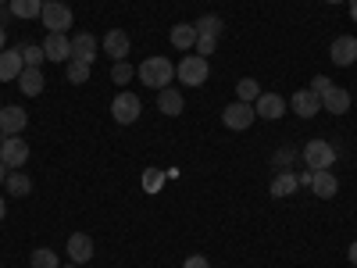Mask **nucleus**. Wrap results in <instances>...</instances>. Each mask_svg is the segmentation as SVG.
<instances>
[{
    "label": "nucleus",
    "instance_id": "f257e3e1",
    "mask_svg": "<svg viewBox=\"0 0 357 268\" xmlns=\"http://www.w3.org/2000/svg\"><path fill=\"white\" fill-rule=\"evenodd\" d=\"M139 82L143 86H151V89H165V86H172V79H175V65L168 61V57H146V61L139 65Z\"/></svg>",
    "mask_w": 357,
    "mask_h": 268
},
{
    "label": "nucleus",
    "instance_id": "f03ea898",
    "mask_svg": "<svg viewBox=\"0 0 357 268\" xmlns=\"http://www.w3.org/2000/svg\"><path fill=\"white\" fill-rule=\"evenodd\" d=\"M175 79L183 86H204L211 79V65H207V57H200V54H186L175 68Z\"/></svg>",
    "mask_w": 357,
    "mask_h": 268
},
{
    "label": "nucleus",
    "instance_id": "7ed1b4c3",
    "mask_svg": "<svg viewBox=\"0 0 357 268\" xmlns=\"http://www.w3.org/2000/svg\"><path fill=\"white\" fill-rule=\"evenodd\" d=\"M139 111H143V100L136 94H129V89H122V94L111 100V118H114L118 126H132L136 118H139Z\"/></svg>",
    "mask_w": 357,
    "mask_h": 268
},
{
    "label": "nucleus",
    "instance_id": "20e7f679",
    "mask_svg": "<svg viewBox=\"0 0 357 268\" xmlns=\"http://www.w3.org/2000/svg\"><path fill=\"white\" fill-rule=\"evenodd\" d=\"M304 165H307L311 172H325L329 165H336V147H333L329 140H311V143L304 147Z\"/></svg>",
    "mask_w": 357,
    "mask_h": 268
},
{
    "label": "nucleus",
    "instance_id": "39448f33",
    "mask_svg": "<svg viewBox=\"0 0 357 268\" xmlns=\"http://www.w3.org/2000/svg\"><path fill=\"white\" fill-rule=\"evenodd\" d=\"M40 22L47 25V33H68V29H72V8L61 4V0H54V4H43Z\"/></svg>",
    "mask_w": 357,
    "mask_h": 268
},
{
    "label": "nucleus",
    "instance_id": "423d86ee",
    "mask_svg": "<svg viewBox=\"0 0 357 268\" xmlns=\"http://www.w3.org/2000/svg\"><path fill=\"white\" fill-rule=\"evenodd\" d=\"M254 104H243V100H232L225 111H222V122H225V129H236V133H243V129H250L254 126Z\"/></svg>",
    "mask_w": 357,
    "mask_h": 268
},
{
    "label": "nucleus",
    "instance_id": "0eeeda50",
    "mask_svg": "<svg viewBox=\"0 0 357 268\" xmlns=\"http://www.w3.org/2000/svg\"><path fill=\"white\" fill-rule=\"evenodd\" d=\"M43 54H47V61H54V65H68L72 61V40L65 33H47Z\"/></svg>",
    "mask_w": 357,
    "mask_h": 268
},
{
    "label": "nucleus",
    "instance_id": "6e6552de",
    "mask_svg": "<svg viewBox=\"0 0 357 268\" xmlns=\"http://www.w3.org/2000/svg\"><path fill=\"white\" fill-rule=\"evenodd\" d=\"M0 161H4L11 172L22 168V165L29 161V143H25L22 136H8L4 143H0Z\"/></svg>",
    "mask_w": 357,
    "mask_h": 268
},
{
    "label": "nucleus",
    "instance_id": "1a4fd4ad",
    "mask_svg": "<svg viewBox=\"0 0 357 268\" xmlns=\"http://www.w3.org/2000/svg\"><path fill=\"white\" fill-rule=\"evenodd\" d=\"M25 126H29L25 107H18V104H4V107H0V133H4V136H18Z\"/></svg>",
    "mask_w": 357,
    "mask_h": 268
},
{
    "label": "nucleus",
    "instance_id": "9d476101",
    "mask_svg": "<svg viewBox=\"0 0 357 268\" xmlns=\"http://www.w3.org/2000/svg\"><path fill=\"white\" fill-rule=\"evenodd\" d=\"M329 57H333L336 68H350L357 61V40L354 36H336L333 47H329Z\"/></svg>",
    "mask_w": 357,
    "mask_h": 268
},
{
    "label": "nucleus",
    "instance_id": "9b49d317",
    "mask_svg": "<svg viewBox=\"0 0 357 268\" xmlns=\"http://www.w3.org/2000/svg\"><path fill=\"white\" fill-rule=\"evenodd\" d=\"M286 107H289V104H286L279 94H261V97L254 100V114L264 118V122H275V118H282Z\"/></svg>",
    "mask_w": 357,
    "mask_h": 268
},
{
    "label": "nucleus",
    "instance_id": "f8f14e48",
    "mask_svg": "<svg viewBox=\"0 0 357 268\" xmlns=\"http://www.w3.org/2000/svg\"><path fill=\"white\" fill-rule=\"evenodd\" d=\"M289 107H293V114H301V118H314V114L321 111V97L311 94V89H296L293 100H289Z\"/></svg>",
    "mask_w": 357,
    "mask_h": 268
},
{
    "label": "nucleus",
    "instance_id": "ddd939ff",
    "mask_svg": "<svg viewBox=\"0 0 357 268\" xmlns=\"http://www.w3.org/2000/svg\"><path fill=\"white\" fill-rule=\"evenodd\" d=\"M100 43L93 40V33H79L72 40V61H82V65H93V57H97Z\"/></svg>",
    "mask_w": 357,
    "mask_h": 268
},
{
    "label": "nucleus",
    "instance_id": "4468645a",
    "mask_svg": "<svg viewBox=\"0 0 357 268\" xmlns=\"http://www.w3.org/2000/svg\"><path fill=\"white\" fill-rule=\"evenodd\" d=\"M68 258H72L75 265L93 261V236H86V232H72V236H68Z\"/></svg>",
    "mask_w": 357,
    "mask_h": 268
},
{
    "label": "nucleus",
    "instance_id": "2eb2a0df",
    "mask_svg": "<svg viewBox=\"0 0 357 268\" xmlns=\"http://www.w3.org/2000/svg\"><path fill=\"white\" fill-rule=\"evenodd\" d=\"M321 107L329 111V114H347V111H350V89L329 86V89L321 94Z\"/></svg>",
    "mask_w": 357,
    "mask_h": 268
},
{
    "label": "nucleus",
    "instance_id": "dca6fc26",
    "mask_svg": "<svg viewBox=\"0 0 357 268\" xmlns=\"http://www.w3.org/2000/svg\"><path fill=\"white\" fill-rule=\"evenodd\" d=\"M336 190H340V179H336L329 168L311 175V193H314V197H321V200H333V197H336Z\"/></svg>",
    "mask_w": 357,
    "mask_h": 268
},
{
    "label": "nucleus",
    "instance_id": "f3484780",
    "mask_svg": "<svg viewBox=\"0 0 357 268\" xmlns=\"http://www.w3.org/2000/svg\"><path fill=\"white\" fill-rule=\"evenodd\" d=\"M129 47H132V40H129V33H122V29H111V33L104 36V50L114 57V61H126Z\"/></svg>",
    "mask_w": 357,
    "mask_h": 268
},
{
    "label": "nucleus",
    "instance_id": "a211bd4d",
    "mask_svg": "<svg viewBox=\"0 0 357 268\" xmlns=\"http://www.w3.org/2000/svg\"><path fill=\"white\" fill-rule=\"evenodd\" d=\"M25 68L22 61V50H0V82H8V79H18Z\"/></svg>",
    "mask_w": 357,
    "mask_h": 268
},
{
    "label": "nucleus",
    "instance_id": "6ab92c4d",
    "mask_svg": "<svg viewBox=\"0 0 357 268\" xmlns=\"http://www.w3.org/2000/svg\"><path fill=\"white\" fill-rule=\"evenodd\" d=\"M158 107H161V114H183V94H178L175 86H165V89H158Z\"/></svg>",
    "mask_w": 357,
    "mask_h": 268
},
{
    "label": "nucleus",
    "instance_id": "aec40b11",
    "mask_svg": "<svg viewBox=\"0 0 357 268\" xmlns=\"http://www.w3.org/2000/svg\"><path fill=\"white\" fill-rule=\"evenodd\" d=\"M18 86H22V94H25V97H40V94H43V86H47V79H43L40 68H22Z\"/></svg>",
    "mask_w": 357,
    "mask_h": 268
},
{
    "label": "nucleus",
    "instance_id": "412c9836",
    "mask_svg": "<svg viewBox=\"0 0 357 268\" xmlns=\"http://www.w3.org/2000/svg\"><path fill=\"white\" fill-rule=\"evenodd\" d=\"M8 11H11L15 18H22V22H36L40 11H43V0H11Z\"/></svg>",
    "mask_w": 357,
    "mask_h": 268
},
{
    "label": "nucleus",
    "instance_id": "4be33fe9",
    "mask_svg": "<svg viewBox=\"0 0 357 268\" xmlns=\"http://www.w3.org/2000/svg\"><path fill=\"white\" fill-rule=\"evenodd\" d=\"M168 40L175 50H193L197 47V25H175L168 33Z\"/></svg>",
    "mask_w": 357,
    "mask_h": 268
},
{
    "label": "nucleus",
    "instance_id": "5701e85b",
    "mask_svg": "<svg viewBox=\"0 0 357 268\" xmlns=\"http://www.w3.org/2000/svg\"><path fill=\"white\" fill-rule=\"evenodd\" d=\"M4 183H8V193H11V197H25L29 190H33V179H29L22 168L8 172V179H4Z\"/></svg>",
    "mask_w": 357,
    "mask_h": 268
},
{
    "label": "nucleus",
    "instance_id": "b1692460",
    "mask_svg": "<svg viewBox=\"0 0 357 268\" xmlns=\"http://www.w3.org/2000/svg\"><path fill=\"white\" fill-rule=\"evenodd\" d=\"M296 186H301V183H296V175L293 172H279L275 179H272V197H289V193H296Z\"/></svg>",
    "mask_w": 357,
    "mask_h": 268
},
{
    "label": "nucleus",
    "instance_id": "393cba45",
    "mask_svg": "<svg viewBox=\"0 0 357 268\" xmlns=\"http://www.w3.org/2000/svg\"><path fill=\"white\" fill-rule=\"evenodd\" d=\"M197 36H211V40H218V36H222V18H218V15H204V18H197Z\"/></svg>",
    "mask_w": 357,
    "mask_h": 268
},
{
    "label": "nucleus",
    "instance_id": "a878e982",
    "mask_svg": "<svg viewBox=\"0 0 357 268\" xmlns=\"http://www.w3.org/2000/svg\"><path fill=\"white\" fill-rule=\"evenodd\" d=\"M29 265H33V268H61V261H57V251H50V247H40V251H33Z\"/></svg>",
    "mask_w": 357,
    "mask_h": 268
},
{
    "label": "nucleus",
    "instance_id": "bb28decb",
    "mask_svg": "<svg viewBox=\"0 0 357 268\" xmlns=\"http://www.w3.org/2000/svg\"><path fill=\"white\" fill-rule=\"evenodd\" d=\"M257 97H261V86H257V79H240V86H236V100L254 104Z\"/></svg>",
    "mask_w": 357,
    "mask_h": 268
},
{
    "label": "nucleus",
    "instance_id": "cd10ccee",
    "mask_svg": "<svg viewBox=\"0 0 357 268\" xmlns=\"http://www.w3.org/2000/svg\"><path fill=\"white\" fill-rule=\"evenodd\" d=\"M18 50H22V61H25V68H40V65L47 61V54H43V43H40V47L25 43V47H18Z\"/></svg>",
    "mask_w": 357,
    "mask_h": 268
},
{
    "label": "nucleus",
    "instance_id": "c85d7f7f",
    "mask_svg": "<svg viewBox=\"0 0 357 268\" xmlns=\"http://www.w3.org/2000/svg\"><path fill=\"white\" fill-rule=\"evenodd\" d=\"M132 75H136V72H132L129 61H114V68H111V82H114V86L126 89V82H132Z\"/></svg>",
    "mask_w": 357,
    "mask_h": 268
},
{
    "label": "nucleus",
    "instance_id": "c756f323",
    "mask_svg": "<svg viewBox=\"0 0 357 268\" xmlns=\"http://www.w3.org/2000/svg\"><path fill=\"white\" fill-rule=\"evenodd\" d=\"M89 72H93V65H82V61H68V82L72 86H82L89 79Z\"/></svg>",
    "mask_w": 357,
    "mask_h": 268
},
{
    "label": "nucleus",
    "instance_id": "7c9ffc66",
    "mask_svg": "<svg viewBox=\"0 0 357 268\" xmlns=\"http://www.w3.org/2000/svg\"><path fill=\"white\" fill-rule=\"evenodd\" d=\"M161 183H165V175H161V172H146V175H143V190H146V193H158Z\"/></svg>",
    "mask_w": 357,
    "mask_h": 268
},
{
    "label": "nucleus",
    "instance_id": "2f4dec72",
    "mask_svg": "<svg viewBox=\"0 0 357 268\" xmlns=\"http://www.w3.org/2000/svg\"><path fill=\"white\" fill-rule=\"evenodd\" d=\"M215 47H218V40H211V36H197V47H193V50H197L200 57H211Z\"/></svg>",
    "mask_w": 357,
    "mask_h": 268
},
{
    "label": "nucleus",
    "instance_id": "473e14b6",
    "mask_svg": "<svg viewBox=\"0 0 357 268\" xmlns=\"http://www.w3.org/2000/svg\"><path fill=\"white\" fill-rule=\"evenodd\" d=\"M289 161H293V147H282V151L275 154V168L279 172H289Z\"/></svg>",
    "mask_w": 357,
    "mask_h": 268
},
{
    "label": "nucleus",
    "instance_id": "72a5a7b5",
    "mask_svg": "<svg viewBox=\"0 0 357 268\" xmlns=\"http://www.w3.org/2000/svg\"><path fill=\"white\" fill-rule=\"evenodd\" d=\"M329 86H333V79H329V75H314V79H311V94H318V97H321Z\"/></svg>",
    "mask_w": 357,
    "mask_h": 268
},
{
    "label": "nucleus",
    "instance_id": "f704fd0d",
    "mask_svg": "<svg viewBox=\"0 0 357 268\" xmlns=\"http://www.w3.org/2000/svg\"><path fill=\"white\" fill-rule=\"evenodd\" d=\"M183 268H211V265H207V258L193 254V258H186V265H183Z\"/></svg>",
    "mask_w": 357,
    "mask_h": 268
},
{
    "label": "nucleus",
    "instance_id": "c9c22d12",
    "mask_svg": "<svg viewBox=\"0 0 357 268\" xmlns=\"http://www.w3.org/2000/svg\"><path fill=\"white\" fill-rule=\"evenodd\" d=\"M311 175H314V172H311V168H304L301 175H296V183H301V186H311Z\"/></svg>",
    "mask_w": 357,
    "mask_h": 268
},
{
    "label": "nucleus",
    "instance_id": "e433bc0d",
    "mask_svg": "<svg viewBox=\"0 0 357 268\" xmlns=\"http://www.w3.org/2000/svg\"><path fill=\"white\" fill-rule=\"evenodd\" d=\"M0 50H8V29L0 25Z\"/></svg>",
    "mask_w": 357,
    "mask_h": 268
},
{
    "label": "nucleus",
    "instance_id": "4c0bfd02",
    "mask_svg": "<svg viewBox=\"0 0 357 268\" xmlns=\"http://www.w3.org/2000/svg\"><path fill=\"white\" fill-rule=\"evenodd\" d=\"M347 254H350V265H357V240L350 244V251H347Z\"/></svg>",
    "mask_w": 357,
    "mask_h": 268
},
{
    "label": "nucleus",
    "instance_id": "58836bf2",
    "mask_svg": "<svg viewBox=\"0 0 357 268\" xmlns=\"http://www.w3.org/2000/svg\"><path fill=\"white\" fill-rule=\"evenodd\" d=\"M4 179H8V165L0 161V186H4Z\"/></svg>",
    "mask_w": 357,
    "mask_h": 268
},
{
    "label": "nucleus",
    "instance_id": "ea45409f",
    "mask_svg": "<svg viewBox=\"0 0 357 268\" xmlns=\"http://www.w3.org/2000/svg\"><path fill=\"white\" fill-rule=\"evenodd\" d=\"M4 215H8V204H4V197H0V222H4Z\"/></svg>",
    "mask_w": 357,
    "mask_h": 268
},
{
    "label": "nucleus",
    "instance_id": "a19ab883",
    "mask_svg": "<svg viewBox=\"0 0 357 268\" xmlns=\"http://www.w3.org/2000/svg\"><path fill=\"white\" fill-rule=\"evenodd\" d=\"M325 4H343V0H325Z\"/></svg>",
    "mask_w": 357,
    "mask_h": 268
},
{
    "label": "nucleus",
    "instance_id": "79ce46f5",
    "mask_svg": "<svg viewBox=\"0 0 357 268\" xmlns=\"http://www.w3.org/2000/svg\"><path fill=\"white\" fill-rule=\"evenodd\" d=\"M43 4H54V0H43Z\"/></svg>",
    "mask_w": 357,
    "mask_h": 268
},
{
    "label": "nucleus",
    "instance_id": "37998d69",
    "mask_svg": "<svg viewBox=\"0 0 357 268\" xmlns=\"http://www.w3.org/2000/svg\"><path fill=\"white\" fill-rule=\"evenodd\" d=\"M0 8H4V0H0Z\"/></svg>",
    "mask_w": 357,
    "mask_h": 268
},
{
    "label": "nucleus",
    "instance_id": "c03bdc74",
    "mask_svg": "<svg viewBox=\"0 0 357 268\" xmlns=\"http://www.w3.org/2000/svg\"><path fill=\"white\" fill-rule=\"evenodd\" d=\"M0 136H4V133H0ZM0 143H4V140H0Z\"/></svg>",
    "mask_w": 357,
    "mask_h": 268
},
{
    "label": "nucleus",
    "instance_id": "a18cd8bd",
    "mask_svg": "<svg viewBox=\"0 0 357 268\" xmlns=\"http://www.w3.org/2000/svg\"><path fill=\"white\" fill-rule=\"evenodd\" d=\"M0 107H4V104H0Z\"/></svg>",
    "mask_w": 357,
    "mask_h": 268
}]
</instances>
